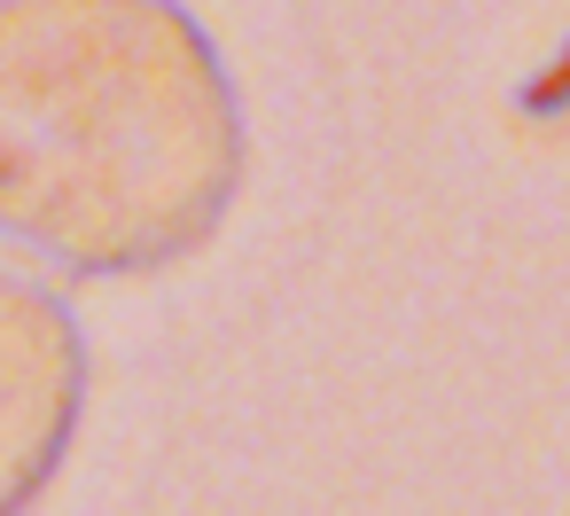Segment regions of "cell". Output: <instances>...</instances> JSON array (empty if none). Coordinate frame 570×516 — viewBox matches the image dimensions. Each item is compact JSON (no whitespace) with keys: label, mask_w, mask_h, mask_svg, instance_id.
I'll return each instance as SVG.
<instances>
[{"label":"cell","mask_w":570,"mask_h":516,"mask_svg":"<svg viewBox=\"0 0 570 516\" xmlns=\"http://www.w3.org/2000/svg\"><path fill=\"white\" fill-rule=\"evenodd\" d=\"M243 103L180 0H0V235L63 274H157L243 188Z\"/></svg>","instance_id":"1"},{"label":"cell","mask_w":570,"mask_h":516,"mask_svg":"<svg viewBox=\"0 0 570 516\" xmlns=\"http://www.w3.org/2000/svg\"><path fill=\"white\" fill-rule=\"evenodd\" d=\"M87 407V337L63 290L0 259V516H24L71 454Z\"/></svg>","instance_id":"2"}]
</instances>
